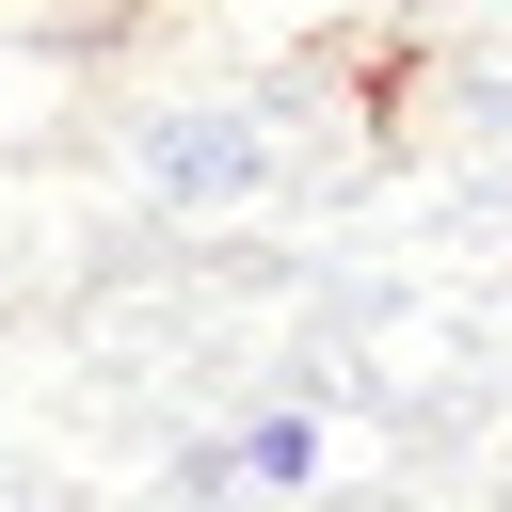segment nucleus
I'll return each instance as SVG.
<instances>
[{
  "mask_svg": "<svg viewBox=\"0 0 512 512\" xmlns=\"http://www.w3.org/2000/svg\"><path fill=\"white\" fill-rule=\"evenodd\" d=\"M160 192H176V208L256 192V128H240V112H176V128H160Z\"/></svg>",
  "mask_w": 512,
  "mask_h": 512,
  "instance_id": "nucleus-1",
  "label": "nucleus"
},
{
  "mask_svg": "<svg viewBox=\"0 0 512 512\" xmlns=\"http://www.w3.org/2000/svg\"><path fill=\"white\" fill-rule=\"evenodd\" d=\"M224 480H256V496H304V480H320V416H304V400H272V416H240V448H224Z\"/></svg>",
  "mask_w": 512,
  "mask_h": 512,
  "instance_id": "nucleus-2",
  "label": "nucleus"
},
{
  "mask_svg": "<svg viewBox=\"0 0 512 512\" xmlns=\"http://www.w3.org/2000/svg\"><path fill=\"white\" fill-rule=\"evenodd\" d=\"M352 112L400 128V112H416V48H368V64H352Z\"/></svg>",
  "mask_w": 512,
  "mask_h": 512,
  "instance_id": "nucleus-3",
  "label": "nucleus"
}]
</instances>
